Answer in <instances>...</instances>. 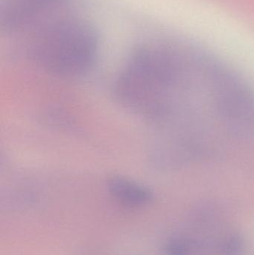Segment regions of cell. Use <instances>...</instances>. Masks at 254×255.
I'll return each mask as SVG.
<instances>
[{
  "mask_svg": "<svg viewBox=\"0 0 254 255\" xmlns=\"http://www.w3.org/2000/svg\"><path fill=\"white\" fill-rule=\"evenodd\" d=\"M183 74L171 52L149 45L138 46L116 80V97L134 113L166 121L175 111L174 93L184 85Z\"/></svg>",
  "mask_w": 254,
  "mask_h": 255,
  "instance_id": "obj_1",
  "label": "cell"
},
{
  "mask_svg": "<svg viewBox=\"0 0 254 255\" xmlns=\"http://www.w3.org/2000/svg\"><path fill=\"white\" fill-rule=\"evenodd\" d=\"M98 49L99 37L92 24L65 16L39 31L30 47V55L50 73L71 77L83 75L93 67Z\"/></svg>",
  "mask_w": 254,
  "mask_h": 255,
  "instance_id": "obj_2",
  "label": "cell"
},
{
  "mask_svg": "<svg viewBox=\"0 0 254 255\" xmlns=\"http://www.w3.org/2000/svg\"><path fill=\"white\" fill-rule=\"evenodd\" d=\"M107 188L116 201L129 208H141L152 202V192L128 178L115 176L109 180Z\"/></svg>",
  "mask_w": 254,
  "mask_h": 255,
  "instance_id": "obj_3",
  "label": "cell"
},
{
  "mask_svg": "<svg viewBox=\"0 0 254 255\" xmlns=\"http://www.w3.org/2000/svg\"><path fill=\"white\" fill-rule=\"evenodd\" d=\"M16 4L37 16L39 12L63 4L66 0H13Z\"/></svg>",
  "mask_w": 254,
  "mask_h": 255,
  "instance_id": "obj_4",
  "label": "cell"
},
{
  "mask_svg": "<svg viewBox=\"0 0 254 255\" xmlns=\"http://www.w3.org/2000/svg\"><path fill=\"white\" fill-rule=\"evenodd\" d=\"M166 252L168 255H189L190 244L185 238H171L166 244Z\"/></svg>",
  "mask_w": 254,
  "mask_h": 255,
  "instance_id": "obj_5",
  "label": "cell"
},
{
  "mask_svg": "<svg viewBox=\"0 0 254 255\" xmlns=\"http://www.w3.org/2000/svg\"><path fill=\"white\" fill-rule=\"evenodd\" d=\"M243 241L238 235H231L222 245V252L225 255H241L243 250Z\"/></svg>",
  "mask_w": 254,
  "mask_h": 255,
  "instance_id": "obj_6",
  "label": "cell"
}]
</instances>
